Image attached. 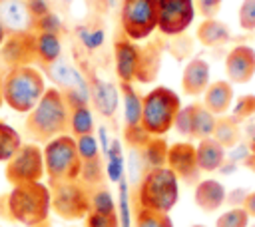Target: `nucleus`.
I'll return each mask as SVG.
<instances>
[{
	"label": "nucleus",
	"mask_w": 255,
	"mask_h": 227,
	"mask_svg": "<svg viewBox=\"0 0 255 227\" xmlns=\"http://www.w3.org/2000/svg\"><path fill=\"white\" fill-rule=\"evenodd\" d=\"M50 187L42 181L14 185L0 197V215L24 227H36L50 219Z\"/></svg>",
	"instance_id": "f257e3e1"
},
{
	"label": "nucleus",
	"mask_w": 255,
	"mask_h": 227,
	"mask_svg": "<svg viewBox=\"0 0 255 227\" xmlns=\"http://www.w3.org/2000/svg\"><path fill=\"white\" fill-rule=\"evenodd\" d=\"M68 117L70 110L64 102L62 90L48 88L40 102L26 114L24 131L34 143H48L50 139L68 133Z\"/></svg>",
	"instance_id": "f03ea898"
},
{
	"label": "nucleus",
	"mask_w": 255,
	"mask_h": 227,
	"mask_svg": "<svg viewBox=\"0 0 255 227\" xmlns=\"http://www.w3.org/2000/svg\"><path fill=\"white\" fill-rule=\"evenodd\" d=\"M48 90L46 76L36 66H14L2 74V98L16 114H28Z\"/></svg>",
	"instance_id": "7ed1b4c3"
},
{
	"label": "nucleus",
	"mask_w": 255,
	"mask_h": 227,
	"mask_svg": "<svg viewBox=\"0 0 255 227\" xmlns=\"http://www.w3.org/2000/svg\"><path fill=\"white\" fill-rule=\"evenodd\" d=\"M137 207L169 213L179 199V179L169 167L147 169L137 183Z\"/></svg>",
	"instance_id": "20e7f679"
},
{
	"label": "nucleus",
	"mask_w": 255,
	"mask_h": 227,
	"mask_svg": "<svg viewBox=\"0 0 255 227\" xmlns=\"http://www.w3.org/2000/svg\"><path fill=\"white\" fill-rule=\"evenodd\" d=\"M179 110H181L179 96L167 86H155L143 96V106H141L143 131L155 137L165 135L173 127Z\"/></svg>",
	"instance_id": "39448f33"
},
{
	"label": "nucleus",
	"mask_w": 255,
	"mask_h": 227,
	"mask_svg": "<svg viewBox=\"0 0 255 227\" xmlns=\"http://www.w3.org/2000/svg\"><path fill=\"white\" fill-rule=\"evenodd\" d=\"M42 155H44V169L48 183L80 179L82 159L76 149V139L70 133L58 135L48 143H44Z\"/></svg>",
	"instance_id": "423d86ee"
},
{
	"label": "nucleus",
	"mask_w": 255,
	"mask_h": 227,
	"mask_svg": "<svg viewBox=\"0 0 255 227\" xmlns=\"http://www.w3.org/2000/svg\"><path fill=\"white\" fill-rule=\"evenodd\" d=\"M120 28L133 42L147 40L157 30V0H122Z\"/></svg>",
	"instance_id": "0eeeda50"
},
{
	"label": "nucleus",
	"mask_w": 255,
	"mask_h": 227,
	"mask_svg": "<svg viewBox=\"0 0 255 227\" xmlns=\"http://www.w3.org/2000/svg\"><path fill=\"white\" fill-rule=\"evenodd\" d=\"M52 211L66 221L84 219L90 213V189L82 181L48 183Z\"/></svg>",
	"instance_id": "6e6552de"
},
{
	"label": "nucleus",
	"mask_w": 255,
	"mask_h": 227,
	"mask_svg": "<svg viewBox=\"0 0 255 227\" xmlns=\"http://www.w3.org/2000/svg\"><path fill=\"white\" fill-rule=\"evenodd\" d=\"M44 175H46V169H44L42 147L34 141L22 143L16 149V153L6 161V167H4V177L12 187L42 181Z\"/></svg>",
	"instance_id": "1a4fd4ad"
},
{
	"label": "nucleus",
	"mask_w": 255,
	"mask_h": 227,
	"mask_svg": "<svg viewBox=\"0 0 255 227\" xmlns=\"http://www.w3.org/2000/svg\"><path fill=\"white\" fill-rule=\"evenodd\" d=\"M195 18L193 0H157V30L165 36L183 34Z\"/></svg>",
	"instance_id": "9d476101"
},
{
	"label": "nucleus",
	"mask_w": 255,
	"mask_h": 227,
	"mask_svg": "<svg viewBox=\"0 0 255 227\" xmlns=\"http://www.w3.org/2000/svg\"><path fill=\"white\" fill-rule=\"evenodd\" d=\"M0 60L8 66H34L36 62V34L34 32H12L6 36L0 48Z\"/></svg>",
	"instance_id": "9b49d317"
},
{
	"label": "nucleus",
	"mask_w": 255,
	"mask_h": 227,
	"mask_svg": "<svg viewBox=\"0 0 255 227\" xmlns=\"http://www.w3.org/2000/svg\"><path fill=\"white\" fill-rule=\"evenodd\" d=\"M141 62V46L133 40L126 38L124 34L114 40V70L120 82L133 84L139 72Z\"/></svg>",
	"instance_id": "f8f14e48"
},
{
	"label": "nucleus",
	"mask_w": 255,
	"mask_h": 227,
	"mask_svg": "<svg viewBox=\"0 0 255 227\" xmlns=\"http://www.w3.org/2000/svg\"><path fill=\"white\" fill-rule=\"evenodd\" d=\"M88 82H90V108H94L96 114L106 119L114 117L120 108V88L98 76L88 78Z\"/></svg>",
	"instance_id": "ddd939ff"
},
{
	"label": "nucleus",
	"mask_w": 255,
	"mask_h": 227,
	"mask_svg": "<svg viewBox=\"0 0 255 227\" xmlns=\"http://www.w3.org/2000/svg\"><path fill=\"white\" fill-rule=\"evenodd\" d=\"M42 72H44V76H48L54 82V88H58V90H70V88H74V90H80V92L90 94V82H88V78L74 64H70L64 58H60L54 64L44 66Z\"/></svg>",
	"instance_id": "4468645a"
},
{
	"label": "nucleus",
	"mask_w": 255,
	"mask_h": 227,
	"mask_svg": "<svg viewBox=\"0 0 255 227\" xmlns=\"http://www.w3.org/2000/svg\"><path fill=\"white\" fill-rule=\"evenodd\" d=\"M165 167H169L177 179H193L199 173L197 161H195V145L189 141H177L167 147V159Z\"/></svg>",
	"instance_id": "2eb2a0df"
},
{
	"label": "nucleus",
	"mask_w": 255,
	"mask_h": 227,
	"mask_svg": "<svg viewBox=\"0 0 255 227\" xmlns=\"http://www.w3.org/2000/svg\"><path fill=\"white\" fill-rule=\"evenodd\" d=\"M225 74L231 84H245L255 74V50L251 46H235L225 58Z\"/></svg>",
	"instance_id": "dca6fc26"
},
{
	"label": "nucleus",
	"mask_w": 255,
	"mask_h": 227,
	"mask_svg": "<svg viewBox=\"0 0 255 227\" xmlns=\"http://www.w3.org/2000/svg\"><path fill=\"white\" fill-rule=\"evenodd\" d=\"M0 22L8 34L12 32H34V18L26 0H2Z\"/></svg>",
	"instance_id": "f3484780"
},
{
	"label": "nucleus",
	"mask_w": 255,
	"mask_h": 227,
	"mask_svg": "<svg viewBox=\"0 0 255 227\" xmlns=\"http://www.w3.org/2000/svg\"><path fill=\"white\" fill-rule=\"evenodd\" d=\"M209 64L201 58H191L181 72V90L185 96H199L209 86Z\"/></svg>",
	"instance_id": "a211bd4d"
},
{
	"label": "nucleus",
	"mask_w": 255,
	"mask_h": 227,
	"mask_svg": "<svg viewBox=\"0 0 255 227\" xmlns=\"http://www.w3.org/2000/svg\"><path fill=\"white\" fill-rule=\"evenodd\" d=\"M193 201L201 211L213 213L225 203V187L217 179H203L195 185Z\"/></svg>",
	"instance_id": "6ab92c4d"
},
{
	"label": "nucleus",
	"mask_w": 255,
	"mask_h": 227,
	"mask_svg": "<svg viewBox=\"0 0 255 227\" xmlns=\"http://www.w3.org/2000/svg\"><path fill=\"white\" fill-rule=\"evenodd\" d=\"M231 100H233V88H231V82L227 80L211 82L207 90L203 92V106L213 115L225 114L231 108Z\"/></svg>",
	"instance_id": "aec40b11"
},
{
	"label": "nucleus",
	"mask_w": 255,
	"mask_h": 227,
	"mask_svg": "<svg viewBox=\"0 0 255 227\" xmlns=\"http://www.w3.org/2000/svg\"><path fill=\"white\" fill-rule=\"evenodd\" d=\"M195 161L199 171H215L225 161V147L215 137L199 139L195 145Z\"/></svg>",
	"instance_id": "412c9836"
},
{
	"label": "nucleus",
	"mask_w": 255,
	"mask_h": 227,
	"mask_svg": "<svg viewBox=\"0 0 255 227\" xmlns=\"http://www.w3.org/2000/svg\"><path fill=\"white\" fill-rule=\"evenodd\" d=\"M118 88H120V98H122V106H124L126 127L141 125V106H143V98L137 94V90L133 88V84L120 82Z\"/></svg>",
	"instance_id": "4be33fe9"
},
{
	"label": "nucleus",
	"mask_w": 255,
	"mask_h": 227,
	"mask_svg": "<svg viewBox=\"0 0 255 227\" xmlns=\"http://www.w3.org/2000/svg\"><path fill=\"white\" fill-rule=\"evenodd\" d=\"M36 34V62L42 66L54 64L62 58V40L56 34L34 32Z\"/></svg>",
	"instance_id": "5701e85b"
},
{
	"label": "nucleus",
	"mask_w": 255,
	"mask_h": 227,
	"mask_svg": "<svg viewBox=\"0 0 255 227\" xmlns=\"http://www.w3.org/2000/svg\"><path fill=\"white\" fill-rule=\"evenodd\" d=\"M195 36L203 46H221V44L229 42L231 32L223 22H219L215 18H207L197 26Z\"/></svg>",
	"instance_id": "b1692460"
},
{
	"label": "nucleus",
	"mask_w": 255,
	"mask_h": 227,
	"mask_svg": "<svg viewBox=\"0 0 255 227\" xmlns=\"http://www.w3.org/2000/svg\"><path fill=\"white\" fill-rule=\"evenodd\" d=\"M167 147H169V145L163 141V137H155V135H149V137H147V141L137 149L145 171H147V169H153V167H163V165H165Z\"/></svg>",
	"instance_id": "393cba45"
},
{
	"label": "nucleus",
	"mask_w": 255,
	"mask_h": 227,
	"mask_svg": "<svg viewBox=\"0 0 255 227\" xmlns=\"http://www.w3.org/2000/svg\"><path fill=\"white\" fill-rule=\"evenodd\" d=\"M215 115L203 106V104H193V112H191V127H189V137L195 139H205L211 137L215 131Z\"/></svg>",
	"instance_id": "a878e982"
},
{
	"label": "nucleus",
	"mask_w": 255,
	"mask_h": 227,
	"mask_svg": "<svg viewBox=\"0 0 255 227\" xmlns=\"http://www.w3.org/2000/svg\"><path fill=\"white\" fill-rule=\"evenodd\" d=\"M96 131V123H94V114L90 106H78L70 110V117H68V133L72 137H80V135H88Z\"/></svg>",
	"instance_id": "bb28decb"
},
{
	"label": "nucleus",
	"mask_w": 255,
	"mask_h": 227,
	"mask_svg": "<svg viewBox=\"0 0 255 227\" xmlns=\"http://www.w3.org/2000/svg\"><path fill=\"white\" fill-rule=\"evenodd\" d=\"M159 52L153 44H147V46H141V62H139V72H137V78L135 82L139 84H147L155 78L157 74V68H159Z\"/></svg>",
	"instance_id": "cd10ccee"
},
{
	"label": "nucleus",
	"mask_w": 255,
	"mask_h": 227,
	"mask_svg": "<svg viewBox=\"0 0 255 227\" xmlns=\"http://www.w3.org/2000/svg\"><path fill=\"white\" fill-rule=\"evenodd\" d=\"M22 135L16 127H12L10 123L2 121L0 119V161L6 163L14 153L16 149L22 145Z\"/></svg>",
	"instance_id": "c85d7f7f"
},
{
	"label": "nucleus",
	"mask_w": 255,
	"mask_h": 227,
	"mask_svg": "<svg viewBox=\"0 0 255 227\" xmlns=\"http://www.w3.org/2000/svg\"><path fill=\"white\" fill-rule=\"evenodd\" d=\"M90 211L100 213V215H118L116 201L106 185L90 189Z\"/></svg>",
	"instance_id": "c756f323"
},
{
	"label": "nucleus",
	"mask_w": 255,
	"mask_h": 227,
	"mask_svg": "<svg viewBox=\"0 0 255 227\" xmlns=\"http://www.w3.org/2000/svg\"><path fill=\"white\" fill-rule=\"evenodd\" d=\"M106 179V169L102 165V157L94 159V161H82V171H80V179L88 189L94 187H102Z\"/></svg>",
	"instance_id": "7c9ffc66"
},
{
	"label": "nucleus",
	"mask_w": 255,
	"mask_h": 227,
	"mask_svg": "<svg viewBox=\"0 0 255 227\" xmlns=\"http://www.w3.org/2000/svg\"><path fill=\"white\" fill-rule=\"evenodd\" d=\"M133 227H173V223H171V219H169L167 213L137 207L135 209Z\"/></svg>",
	"instance_id": "2f4dec72"
},
{
	"label": "nucleus",
	"mask_w": 255,
	"mask_h": 227,
	"mask_svg": "<svg viewBox=\"0 0 255 227\" xmlns=\"http://www.w3.org/2000/svg\"><path fill=\"white\" fill-rule=\"evenodd\" d=\"M76 139V149L82 161H94L100 159V141L96 137V133H88V135H80L74 137Z\"/></svg>",
	"instance_id": "473e14b6"
},
{
	"label": "nucleus",
	"mask_w": 255,
	"mask_h": 227,
	"mask_svg": "<svg viewBox=\"0 0 255 227\" xmlns=\"http://www.w3.org/2000/svg\"><path fill=\"white\" fill-rule=\"evenodd\" d=\"M76 32H78V40H80V44H82L86 50H90V52L102 48V44L106 42V32H104L102 28H94V26H78Z\"/></svg>",
	"instance_id": "72a5a7b5"
},
{
	"label": "nucleus",
	"mask_w": 255,
	"mask_h": 227,
	"mask_svg": "<svg viewBox=\"0 0 255 227\" xmlns=\"http://www.w3.org/2000/svg\"><path fill=\"white\" fill-rule=\"evenodd\" d=\"M249 215L243 207H233L225 213H221L215 221V227H247Z\"/></svg>",
	"instance_id": "f704fd0d"
},
{
	"label": "nucleus",
	"mask_w": 255,
	"mask_h": 227,
	"mask_svg": "<svg viewBox=\"0 0 255 227\" xmlns=\"http://www.w3.org/2000/svg\"><path fill=\"white\" fill-rule=\"evenodd\" d=\"M62 30H64V24H62V20L56 12H48L46 16H42L34 22V32H46V34L60 36Z\"/></svg>",
	"instance_id": "c9c22d12"
},
{
	"label": "nucleus",
	"mask_w": 255,
	"mask_h": 227,
	"mask_svg": "<svg viewBox=\"0 0 255 227\" xmlns=\"http://www.w3.org/2000/svg\"><path fill=\"white\" fill-rule=\"evenodd\" d=\"M147 133L143 131L141 125H133V127H124V141L128 143L129 149H139L145 141H147Z\"/></svg>",
	"instance_id": "e433bc0d"
},
{
	"label": "nucleus",
	"mask_w": 255,
	"mask_h": 227,
	"mask_svg": "<svg viewBox=\"0 0 255 227\" xmlns=\"http://www.w3.org/2000/svg\"><path fill=\"white\" fill-rule=\"evenodd\" d=\"M239 26L243 30H255V0H243L241 2Z\"/></svg>",
	"instance_id": "4c0bfd02"
},
{
	"label": "nucleus",
	"mask_w": 255,
	"mask_h": 227,
	"mask_svg": "<svg viewBox=\"0 0 255 227\" xmlns=\"http://www.w3.org/2000/svg\"><path fill=\"white\" fill-rule=\"evenodd\" d=\"M84 219H86V227H120L118 215H100L90 211Z\"/></svg>",
	"instance_id": "58836bf2"
},
{
	"label": "nucleus",
	"mask_w": 255,
	"mask_h": 227,
	"mask_svg": "<svg viewBox=\"0 0 255 227\" xmlns=\"http://www.w3.org/2000/svg\"><path fill=\"white\" fill-rule=\"evenodd\" d=\"M191 112H193V104L189 106H181V110L175 115L173 127L177 129V133L181 135H189V127H191Z\"/></svg>",
	"instance_id": "ea45409f"
},
{
	"label": "nucleus",
	"mask_w": 255,
	"mask_h": 227,
	"mask_svg": "<svg viewBox=\"0 0 255 227\" xmlns=\"http://www.w3.org/2000/svg\"><path fill=\"white\" fill-rule=\"evenodd\" d=\"M221 2L223 0H193V6H195V12H199L207 20V18H215V14L221 8Z\"/></svg>",
	"instance_id": "a19ab883"
},
{
	"label": "nucleus",
	"mask_w": 255,
	"mask_h": 227,
	"mask_svg": "<svg viewBox=\"0 0 255 227\" xmlns=\"http://www.w3.org/2000/svg\"><path fill=\"white\" fill-rule=\"evenodd\" d=\"M26 2H28V8H30V14H32L34 22H36L38 18L46 16L48 12H52V10H50V2H48V0H26Z\"/></svg>",
	"instance_id": "79ce46f5"
},
{
	"label": "nucleus",
	"mask_w": 255,
	"mask_h": 227,
	"mask_svg": "<svg viewBox=\"0 0 255 227\" xmlns=\"http://www.w3.org/2000/svg\"><path fill=\"white\" fill-rule=\"evenodd\" d=\"M241 207L247 211L249 217H255V191H251V193H247L243 197V205Z\"/></svg>",
	"instance_id": "37998d69"
},
{
	"label": "nucleus",
	"mask_w": 255,
	"mask_h": 227,
	"mask_svg": "<svg viewBox=\"0 0 255 227\" xmlns=\"http://www.w3.org/2000/svg\"><path fill=\"white\" fill-rule=\"evenodd\" d=\"M96 137H98V141H102V147L108 151V131H106V127H100Z\"/></svg>",
	"instance_id": "c03bdc74"
},
{
	"label": "nucleus",
	"mask_w": 255,
	"mask_h": 227,
	"mask_svg": "<svg viewBox=\"0 0 255 227\" xmlns=\"http://www.w3.org/2000/svg\"><path fill=\"white\" fill-rule=\"evenodd\" d=\"M6 36H8V32H6V28H4V26H2V22H0V48H2L4 40H6Z\"/></svg>",
	"instance_id": "a18cd8bd"
},
{
	"label": "nucleus",
	"mask_w": 255,
	"mask_h": 227,
	"mask_svg": "<svg viewBox=\"0 0 255 227\" xmlns=\"http://www.w3.org/2000/svg\"><path fill=\"white\" fill-rule=\"evenodd\" d=\"M4 106V98H2V74H0V108Z\"/></svg>",
	"instance_id": "49530a36"
},
{
	"label": "nucleus",
	"mask_w": 255,
	"mask_h": 227,
	"mask_svg": "<svg viewBox=\"0 0 255 227\" xmlns=\"http://www.w3.org/2000/svg\"><path fill=\"white\" fill-rule=\"evenodd\" d=\"M36 227H52V225H50V219H48V221H44V223H40V225H36Z\"/></svg>",
	"instance_id": "de8ad7c7"
},
{
	"label": "nucleus",
	"mask_w": 255,
	"mask_h": 227,
	"mask_svg": "<svg viewBox=\"0 0 255 227\" xmlns=\"http://www.w3.org/2000/svg\"><path fill=\"white\" fill-rule=\"evenodd\" d=\"M191 227H205V225H191Z\"/></svg>",
	"instance_id": "09e8293b"
},
{
	"label": "nucleus",
	"mask_w": 255,
	"mask_h": 227,
	"mask_svg": "<svg viewBox=\"0 0 255 227\" xmlns=\"http://www.w3.org/2000/svg\"><path fill=\"white\" fill-rule=\"evenodd\" d=\"M253 227H255V225H253Z\"/></svg>",
	"instance_id": "8fccbe9b"
},
{
	"label": "nucleus",
	"mask_w": 255,
	"mask_h": 227,
	"mask_svg": "<svg viewBox=\"0 0 255 227\" xmlns=\"http://www.w3.org/2000/svg\"><path fill=\"white\" fill-rule=\"evenodd\" d=\"M0 2H2V0H0Z\"/></svg>",
	"instance_id": "3c124183"
}]
</instances>
